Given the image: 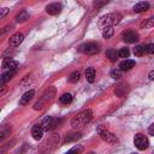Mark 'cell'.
<instances>
[{"instance_id": "obj_4", "label": "cell", "mask_w": 154, "mask_h": 154, "mask_svg": "<svg viewBox=\"0 0 154 154\" xmlns=\"http://www.w3.org/2000/svg\"><path fill=\"white\" fill-rule=\"evenodd\" d=\"M96 131H97V134H99V136L101 137L102 141H105V142H107L109 144H116L118 142L117 136L114 134H112L111 131H108L106 128H103V126L100 125V126H97Z\"/></svg>"}, {"instance_id": "obj_23", "label": "cell", "mask_w": 154, "mask_h": 154, "mask_svg": "<svg viewBox=\"0 0 154 154\" xmlns=\"http://www.w3.org/2000/svg\"><path fill=\"white\" fill-rule=\"evenodd\" d=\"M113 34H114L113 26H106L102 29V37L103 38H109L113 36Z\"/></svg>"}, {"instance_id": "obj_11", "label": "cell", "mask_w": 154, "mask_h": 154, "mask_svg": "<svg viewBox=\"0 0 154 154\" xmlns=\"http://www.w3.org/2000/svg\"><path fill=\"white\" fill-rule=\"evenodd\" d=\"M45 10H46V12L48 14L57 16V14H59L61 12V4H59V2H52V4L47 5Z\"/></svg>"}, {"instance_id": "obj_3", "label": "cell", "mask_w": 154, "mask_h": 154, "mask_svg": "<svg viewBox=\"0 0 154 154\" xmlns=\"http://www.w3.org/2000/svg\"><path fill=\"white\" fill-rule=\"evenodd\" d=\"M55 95V88L54 87H52V88H49L48 90H46L45 91V94L42 95V97L34 105V109L35 111H38V109H42L48 102H51L52 101V99H53V96Z\"/></svg>"}, {"instance_id": "obj_31", "label": "cell", "mask_w": 154, "mask_h": 154, "mask_svg": "<svg viewBox=\"0 0 154 154\" xmlns=\"http://www.w3.org/2000/svg\"><path fill=\"white\" fill-rule=\"evenodd\" d=\"M144 48L147 54H154V43H148L147 46H144Z\"/></svg>"}, {"instance_id": "obj_14", "label": "cell", "mask_w": 154, "mask_h": 154, "mask_svg": "<svg viewBox=\"0 0 154 154\" xmlns=\"http://www.w3.org/2000/svg\"><path fill=\"white\" fill-rule=\"evenodd\" d=\"M136 65V61L135 60H132V59H125V60H122L120 63H119V70L120 71H129V70H131L134 66Z\"/></svg>"}, {"instance_id": "obj_16", "label": "cell", "mask_w": 154, "mask_h": 154, "mask_svg": "<svg viewBox=\"0 0 154 154\" xmlns=\"http://www.w3.org/2000/svg\"><path fill=\"white\" fill-rule=\"evenodd\" d=\"M149 2H147V1H141V2H137L135 6H134V12L135 13H141V12H146V11H148L149 10Z\"/></svg>"}, {"instance_id": "obj_15", "label": "cell", "mask_w": 154, "mask_h": 154, "mask_svg": "<svg viewBox=\"0 0 154 154\" xmlns=\"http://www.w3.org/2000/svg\"><path fill=\"white\" fill-rule=\"evenodd\" d=\"M43 128H42V125L41 124H36V125H34L32 126V129H31V135H32V138L34 140H36V141H38V140H41L42 138V136H43Z\"/></svg>"}, {"instance_id": "obj_24", "label": "cell", "mask_w": 154, "mask_h": 154, "mask_svg": "<svg viewBox=\"0 0 154 154\" xmlns=\"http://www.w3.org/2000/svg\"><path fill=\"white\" fill-rule=\"evenodd\" d=\"M11 132V126L10 125H2L1 126V130H0V140L2 141L6 136H8Z\"/></svg>"}, {"instance_id": "obj_29", "label": "cell", "mask_w": 154, "mask_h": 154, "mask_svg": "<svg viewBox=\"0 0 154 154\" xmlns=\"http://www.w3.org/2000/svg\"><path fill=\"white\" fill-rule=\"evenodd\" d=\"M79 77H81V73H79L78 71H73V72L69 76V78H67V79H69V82H70V83H76V82L79 79Z\"/></svg>"}, {"instance_id": "obj_34", "label": "cell", "mask_w": 154, "mask_h": 154, "mask_svg": "<svg viewBox=\"0 0 154 154\" xmlns=\"http://www.w3.org/2000/svg\"><path fill=\"white\" fill-rule=\"evenodd\" d=\"M105 4H107V1H102V2H97V1H95V2H94V6H95V7H100V6L105 5Z\"/></svg>"}, {"instance_id": "obj_1", "label": "cell", "mask_w": 154, "mask_h": 154, "mask_svg": "<svg viewBox=\"0 0 154 154\" xmlns=\"http://www.w3.org/2000/svg\"><path fill=\"white\" fill-rule=\"evenodd\" d=\"M91 119H93V111L90 108H87V109L79 112L78 114H76L71 119L70 125H71V128L73 130H78V129L84 128Z\"/></svg>"}, {"instance_id": "obj_7", "label": "cell", "mask_w": 154, "mask_h": 154, "mask_svg": "<svg viewBox=\"0 0 154 154\" xmlns=\"http://www.w3.org/2000/svg\"><path fill=\"white\" fill-rule=\"evenodd\" d=\"M79 51L84 54L93 55V54H96L100 52V45L97 42H87L79 47Z\"/></svg>"}, {"instance_id": "obj_28", "label": "cell", "mask_w": 154, "mask_h": 154, "mask_svg": "<svg viewBox=\"0 0 154 154\" xmlns=\"http://www.w3.org/2000/svg\"><path fill=\"white\" fill-rule=\"evenodd\" d=\"M152 26H154V17H150L141 23V28L147 29V28H152Z\"/></svg>"}, {"instance_id": "obj_12", "label": "cell", "mask_w": 154, "mask_h": 154, "mask_svg": "<svg viewBox=\"0 0 154 154\" xmlns=\"http://www.w3.org/2000/svg\"><path fill=\"white\" fill-rule=\"evenodd\" d=\"M23 40H24V35L18 31V32L13 34V35L8 38V45H10L11 47H18V46L23 42Z\"/></svg>"}, {"instance_id": "obj_5", "label": "cell", "mask_w": 154, "mask_h": 154, "mask_svg": "<svg viewBox=\"0 0 154 154\" xmlns=\"http://www.w3.org/2000/svg\"><path fill=\"white\" fill-rule=\"evenodd\" d=\"M58 142H59V135H57V134H53V135H51L42 144H41V147H40V150L41 152H43V153H46V152H48V150H51V149H53L57 144H58Z\"/></svg>"}, {"instance_id": "obj_35", "label": "cell", "mask_w": 154, "mask_h": 154, "mask_svg": "<svg viewBox=\"0 0 154 154\" xmlns=\"http://www.w3.org/2000/svg\"><path fill=\"white\" fill-rule=\"evenodd\" d=\"M148 78L152 79V81H154V70L149 71V73H148Z\"/></svg>"}, {"instance_id": "obj_26", "label": "cell", "mask_w": 154, "mask_h": 154, "mask_svg": "<svg viewBox=\"0 0 154 154\" xmlns=\"http://www.w3.org/2000/svg\"><path fill=\"white\" fill-rule=\"evenodd\" d=\"M144 53H146V48H144V46H136L135 48H134V54L136 55V57H142V55H144Z\"/></svg>"}, {"instance_id": "obj_8", "label": "cell", "mask_w": 154, "mask_h": 154, "mask_svg": "<svg viewBox=\"0 0 154 154\" xmlns=\"http://www.w3.org/2000/svg\"><path fill=\"white\" fill-rule=\"evenodd\" d=\"M134 144L138 150H144L148 148L149 141H148L147 136H144L143 134H136L134 137Z\"/></svg>"}, {"instance_id": "obj_19", "label": "cell", "mask_w": 154, "mask_h": 154, "mask_svg": "<svg viewBox=\"0 0 154 154\" xmlns=\"http://www.w3.org/2000/svg\"><path fill=\"white\" fill-rule=\"evenodd\" d=\"M72 100H73V96L70 93H65L59 97V102L63 105H70L72 102Z\"/></svg>"}, {"instance_id": "obj_37", "label": "cell", "mask_w": 154, "mask_h": 154, "mask_svg": "<svg viewBox=\"0 0 154 154\" xmlns=\"http://www.w3.org/2000/svg\"><path fill=\"white\" fill-rule=\"evenodd\" d=\"M132 154H137V153H132Z\"/></svg>"}, {"instance_id": "obj_20", "label": "cell", "mask_w": 154, "mask_h": 154, "mask_svg": "<svg viewBox=\"0 0 154 154\" xmlns=\"http://www.w3.org/2000/svg\"><path fill=\"white\" fill-rule=\"evenodd\" d=\"M106 57L109 59V61H112V63H114L118 58V52L116 51V49H113V48H108L107 51H106Z\"/></svg>"}, {"instance_id": "obj_22", "label": "cell", "mask_w": 154, "mask_h": 154, "mask_svg": "<svg viewBox=\"0 0 154 154\" xmlns=\"http://www.w3.org/2000/svg\"><path fill=\"white\" fill-rule=\"evenodd\" d=\"M28 18H29V13H28L25 10H23L19 14H17V17H16V22H17V23H24Z\"/></svg>"}, {"instance_id": "obj_21", "label": "cell", "mask_w": 154, "mask_h": 154, "mask_svg": "<svg viewBox=\"0 0 154 154\" xmlns=\"http://www.w3.org/2000/svg\"><path fill=\"white\" fill-rule=\"evenodd\" d=\"M16 71H6V72H2L1 75V85H5V83L7 81H10L13 76H14Z\"/></svg>"}, {"instance_id": "obj_25", "label": "cell", "mask_w": 154, "mask_h": 154, "mask_svg": "<svg viewBox=\"0 0 154 154\" xmlns=\"http://www.w3.org/2000/svg\"><path fill=\"white\" fill-rule=\"evenodd\" d=\"M82 152H83V146L77 144V146L72 147L70 150H67V152H66V153H64V154H81Z\"/></svg>"}, {"instance_id": "obj_33", "label": "cell", "mask_w": 154, "mask_h": 154, "mask_svg": "<svg viewBox=\"0 0 154 154\" xmlns=\"http://www.w3.org/2000/svg\"><path fill=\"white\" fill-rule=\"evenodd\" d=\"M148 132H149V135H152V136H154V123L148 128Z\"/></svg>"}, {"instance_id": "obj_36", "label": "cell", "mask_w": 154, "mask_h": 154, "mask_svg": "<svg viewBox=\"0 0 154 154\" xmlns=\"http://www.w3.org/2000/svg\"><path fill=\"white\" fill-rule=\"evenodd\" d=\"M88 154H95V153H94V152H90V153H88Z\"/></svg>"}, {"instance_id": "obj_2", "label": "cell", "mask_w": 154, "mask_h": 154, "mask_svg": "<svg viewBox=\"0 0 154 154\" xmlns=\"http://www.w3.org/2000/svg\"><path fill=\"white\" fill-rule=\"evenodd\" d=\"M123 19V16L119 12H112V13H107L105 16H102L99 20V25L100 26H113L118 23H120V20Z\"/></svg>"}, {"instance_id": "obj_13", "label": "cell", "mask_w": 154, "mask_h": 154, "mask_svg": "<svg viewBox=\"0 0 154 154\" xmlns=\"http://www.w3.org/2000/svg\"><path fill=\"white\" fill-rule=\"evenodd\" d=\"M34 96H35V90H34V89H30V90L25 91V93L20 96V99H19V105H20V106L28 105V103L34 99Z\"/></svg>"}, {"instance_id": "obj_17", "label": "cell", "mask_w": 154, "mask_h": 154, "mask_svg": "<svg viewBox=\"0 0 154 154\" xmlns=\"http://www.w3.org/2000/svg\"><path fill=\"white\" fill-rule=\"evenodd\" d=\"M85 78H87V81L89 82V83H94V81H95V69L94 67H87V70H85Z\"/></svg>"}, {"instance_id": "obj_6", "label": "cell", "mask_w": 154, "mask_h": 154, "mask_svg": "<svg viewBox=\"0 0 154 154\" xmlns=\"http://www.w3.org/2000/svg\"><path fill=\"white\" fill-rule=\"evenodd\" d=\"M60 123H61V119H60V118H55V117L48 116V117H46V118L42 120L41 125H42V128H43L45 131H51V130L55 129Z\"/></svg>"}, {"instance_id": "obj_30", "label": "cell", "mask_w": 154, "mask_h": 154, "mask_svg": "<svg viewBox=\"0 0 154 154\" xmlns=\"http://www.w3.org/2000/svg\"><path fill=\"white\" fill-rule=\"evenodd\" d=\"M109 76H111L112 78H114V79H118V78L122 77V71H120L119 69H113V70H111Z\"/></svg>"}, {"instance_id": "obj_27", "label": "cell", "mask_w": 154, "mask_h": 154, "mask_svg": "<svg viewBox=\"0 0 154 154\" xmlns=\"http://www.w3.org/2000/svg\"><path fill=\"white\" fill-rule=\"evenodd\" d=\"M129 55H130V51H129V48H126V47L120 48V49L118 51V57H119V58H123L124 60H125L126 58H129Z\"/></svg>"}, {"instance_id": "obj_18", "label": "cell", "mask_w": 154, "mask_h": 154, "mask_svg": "<svg viewBox=\"0 0 154 154\" xmlns=\"http://www.w3.org/2000/svg\"><path fill=\"white\" fill-rule=\"evenodd\" d=\"M82 137V134L81 132H72V134H67L64 142L65 143H70V142H73V141H77Z\"/></svg>"}, {"instance_id": "obj_9", "label": "cell", "mask_w": 154, "mask_h": 154, "mask_svg": "<svg viewBox=\"0 0 154 154\" xmlns=\"http://www.w3.org/2000/svg\"><path fill=\"white\" fill-rule=\"evenodd\" d=\"M18 66H19V63L17 60L11 59V58H5L2 60V70H4V72H6V71H17Z\"/></svg>"}, {"instance_id": "obj_10", "label": "cell", "mask_w": 154, "mask_h": 154, "mask_svg": "<svg viewBox=\"0 0 154 154\" xmlns=\"http://www.w3.org/2000/svg\"><path fill=\"white\" fill-rule=\"evenodd\" d=\"M138 34L135 30H126L125 32H123V41L128 42V43H135L136 41H138Z\"/></svg>"}, {"instance_id": "obj_32", "label": "cell", "mask_w": 154, "mask_h": 154, "mask_svg": "<svg viewBox=\"0 0 154 154\" xmlns=\"http://www.w3.org/2000/svg\"><path fill=\"white\" fill-rule=\"evenodd\" d=\"M8 11H10V10H8L7 7H4V8H1V13H0V18H4V17H5V16H6L7 13H8Z\"/></svg>"}]
</instances>
